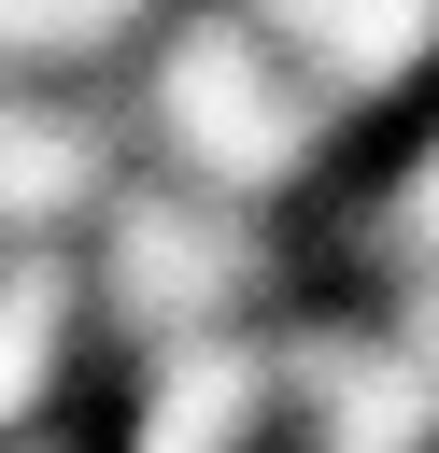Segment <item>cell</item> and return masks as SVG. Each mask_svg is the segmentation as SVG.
Segmentation results:
<instances>
[{
  "label": "cell",
  "mask_w": 439,
  "mask_h": 453,
  "mask_svg": "<svg viewBox=\"0 0 439 453\" xmlns=\"http://www.w3.org/2000/svg\"><path fill=\"white\" fill-rule=\"evenodd\" d=\"M297 283H312V241L283 212H241V198L170 184V170H127L85 226V297H99L113 354H156L198 326H269Z\"/></svg>",
  "instance_id": "obj_2"
},
{
  "label": "cell",
  "mask_w": 439,
  "mask_h": 453,
  "mask_svg": "<svg viewBox=\"0 0 439 453\" xmlns=\"http://www.w3.org/2000/svg\"><path fill=\"white\" fill-rule=\"evenodd\" d=\"M113 113H127V156H142V170L212 184V198L283 212V226H297L354 156H368V142L297 85V57H283L241 0H170V14L127 42Z\"/></svg>",
  "instance_id": "obj_1"
},
{
  "label": "cell",
  "mask_w": 439,
  "mask_h": 453,
  "mask_svg": "<svg viewBox=\"0 0 439 453\" xmlns=\"http://www.w3.org/2000/svg\"><path fill=\"white\" fill-rule=\"evenodd\" d=\"M0 453H99V425H42V439H0Z\"/></svg>",
  "instance_id": "obj_5"
},
{
  "label": "cell",
  "mask_w": 439,
  "mask_h": 453,
  "mask_svg": "<svg viewBox=\"0 0 439 453\" xmlns=\"http://www.w3.org/2000/svg\"><path fill=\"white\" fill-rule=\"evenodd\" d=\"M99 396H113V340L85 297V241H14L0 255V439L99 425Z\"/></svg>",
  "instance_id": "obj_4"
},
{
  "label": "cell",
  "mask_w": 439,
  "mask_h": 453,
  "mask_svg": "<svg viewBox=\"0 0 439 453\" xmlns=\"http://www.w3.org/2000/svg\"><path fill=\"white\" fill-rule=\"evenodd\" d=\"M127 170H142V156H127L113 85L0 71V255H14V241H85Z\"/></svg>",
  "instance_id": "obj_3"
}]
</instances>
